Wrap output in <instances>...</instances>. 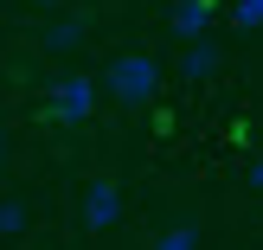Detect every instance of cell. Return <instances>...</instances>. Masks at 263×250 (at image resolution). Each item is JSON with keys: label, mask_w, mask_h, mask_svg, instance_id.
<instances>
[{"label": "cell", "mask_w": 263, "mask_h": 250, "mask_svg": "<svg viewBox=\"0 0 263 250\" xmlns=\"http://www.w3.org/2000/svg\"><path fill=\"white\" fill-rule=\"evenodd\" d=\"M45 7H51V0H45Z\"/></svg>", "instance_id": "obj_12"}, {"label": "cell", "mask_w": 263, "mask_h": 250, "mask_svg": "<svg viewBox=\"0 0 263 250\" xmlns=\"http://www.w3.org/2000/svg\"><path fill=\"white\" fill-rule=\"evenodd\" d=\"M199 7H218V0H199Z\"/></svg>", "instance_id": "obj_10"}, {"label": "cell", "mask_w": 263, "mask_h": 250, "mask_svg": "<svg viewBox=\"0 0 263 250\" xmlns=\"http://www.w3.org/2000/svg\"><path fill=\"white\" fill-rule=\"evenodd\" d=\"M97 90H109L116 103H154V90H161V64H154L148 51H122V58L103 71Z\"/></svg>", "instance_id": "obj_1"}, {"label": "cell", "mask_w": 263, "mask_h": 250, "mask_svg": "<svg viewBox=\"0 0 263 250\" xmlns=\"http://www.w3.org/2000/svg\"><path fill=\"white\" fill-rule=\"evenodd\" d=\"M154 250H199V231L193 225H167L161 238H154Z\"/></svg>", "instance_id": "obj_7"}, {"label": "cell", "mask_w": 263, "mask_h": 250, "mask_svg": "<svg viewBox=\"0 0 263 250\" xmlns=\"http://www.w3.org/2000/svg\"><path fill=\"white\" fill-rule=\"evenodd\" d=\"M205 26H212V7H199V0H180L174 7V32L180 39H205Z\"/></svg>", "instance_id": "obj_4"}, {"label": "cell", "mask_w": 263, "mask_h": 250, "mask_svg": "<svg viewBox=\"0 0 263 250\" xmlns=\"http://www.w3.org/2000/svg\"><path fill=\"white\" fill-rule=\"evenodd\" d=\"M0 231H7V238H20V231H26V205H20V199L0 205Z\"/></svg>", "instance_id": "obj_9"}, {"label": "cell", "mask_w": 263, "mask_h": 250, "mask_svg": "<svg viewBox=\"0 0 263 250\" xmlns=\"http://www.w3.org/2000/svg\"><path fill=\"white\" fill-rule=\"evenodd\" d=\"M231 26L238 32H257L263 26V0H231Z\"/></svg>", "instance_id": "obj_8"}, {"label": "cell", "mask_w": 263, "mask_h": 250, "mask_svg": "<svg viewBox=\"0 0 263 250\" xmlns=\"http://www.w3.org/2000/svg\"><path fill=\"white\" fill-rule=\"evenodd\" d=\"M0 148H7V141H0Z\"/></svg>", "instance_id": "obj_11"}, {"label": "cell", "mask_w": 263, "mask_h": 250, "mask_svg": "<svg viewBox=\"0 0 263 250\" xmlns=\"http://www.w3.org/2000/svg\"><path fill=\"white\" fill-rule=\"evenodd\" d=\"M116 218H122V186H116V180H90V193H84V225L109 231Z\"/></svg>", "instance_id": "obj_3"}, {"label": "cell", "mask_w": 263, "mask_h": 250, "mask_svg": "<svg viewBox=\"0 0 263 250\" xmlns=\"http://www.w3.org/2000/svg\"><path fill=\"white\" fill-rule=\"evenodd\" d=\"M180 71H186V77H193V84H205V77H212V71H218V51H212V45H205V39H193V51H186V64H180Z\"/></svg>", "instance_id": "obj_5"}, {"label": "cell", "mask_w": 263, "mask_h": 250, "mask_svg": "<svg viewBox=\"0 0 263 250\" xmlns=\"http://www.w3.org/2000/svg\"><path fill=\"white\" fill-rule=\"evenodd\" d=\"M77 39H84V20H51V26H45V45H51V51H71Z\"/></svg>", "instance_id": "obj_6"}, {"label": "cell", "mask_w": 263, "mask_h": 250, "mask_svg": "<svg viewBox=\"0 0 263 250\" xmlns=\"http://www.w3.org/2000/svg\"><path fill=\"white\" fill-rule=\"evenodd\" d=\"M90 109H97V77H64V84H51V122L77 128V122H90Z\"/></svg>", "instance_id": "obj_2"}]
</instances>
